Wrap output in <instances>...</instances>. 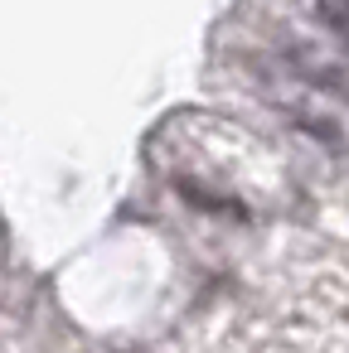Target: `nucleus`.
<instances>
[]
</instances>
